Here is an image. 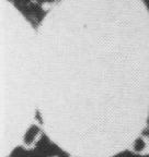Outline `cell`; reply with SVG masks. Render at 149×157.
Wrapping results in <instances>:
<instances>
[{
    "label": "cell",
    "mask_w": 149,
    "mask_h": 157,
    "mask_svg": "<svg viewBox=\"0 0 149 157\" xmlns=\"http://www.w3.org/2000/svg\"><path fill=\"white\" fill-rule=\"evenodd\" d=\"M41 133V128L36 124H32L29 129H27L26 133L24 134V144L25 145H31L35 141V139L37 137V135Z\"/></svg>",
    "instance_id": "1"
},
{
    "label": "cell",
    "mask_w": 149,
    "mask_h": 157,
    "mask_svg": "<svg viewBox=\"0 0 149 157\" xmlns=\"http://www.w3.org/2000/svg\"><path fill=\"white\" fill-rule=\"evenodd\" d=\"M62 152V150L57 144L50 142V144H48V146L42 152V154L44 155L45 157H57Z\"/></svg>",
    "instance_id": "2"
},
{
    "label": "cell",
    "mask_w": 149,
    "mask_h": 157,
    "mask_svg": "<svg viewBox=\"0 0 149 157\" xmlns=\"http://www.w3.org/2000/svg\"><path fill=\"white\" fill-rule=\"evenodd\" d=\"M133 148H134L135 153H142L143 151L146 148V142H145L144 137L139 136L135 140L134 144H133Z\"/></svg>",
    "instance_id": "3"
},
{
    "label": "cell",
    "mask_w": 149,
    "mask_h": 157,
    "mask_svg": "<svg viewBox=\"0 0 149 157\" xmlns=\"http://www.w3.org/2000/svg\"><path fill=\"white\" fill-rule=\"evenodd\" d=\"M9 157H29V150L23 146H17Z\"/></svg>",
    "instance_id": "4"
},
{
    "label": "cell",
    "mask_w": 149,
    "mask_h": 157,
    "mask_svg": "<svg viewBox=\"0 0 149 157\" xmlns=\"http://www.w3.org/2000/svg\"><path fill=\"white\" fill-rule=\"evenodd\" d=\"M133 155H134V153L131 152V151H123L119 154L113 155L112 157H133Z\"/></svg>",
    "instance_id": "5"
},
{
    "label": "cell",
    "mask_w": 149,
    "mask_h": 157,
    "mask_svg": "<svg viewBox=\"0 0 149 157\" xmlns=\"http://www.w3.org/2000/svg\"><path fill=\"white\" fill-rule=\"evenodd\" d=\"M29 157H45L42 153H40L38 151L34 150H29Z\"/></svg>",
    "instance_id": "6"
},
{
    "label": "cell",
    "mask_w": 149,
    "mask_h": 157,
    "mask_svg": "<svg viewBox=\"0 0 149 157\" xmlns=\"http://www.w3.org/2000/svg\"><path fill=\"white\" fill-rule=\"evenodd\" d=\"M35 119H36V121H38L40 124H43V119H42V117H41V113L38 110H36V113H35Z\"/></svg>",
    "instance_id": "7"
},
{
    "label": "cell",
    "mask_w": 149,
    "mask_h": 157,
    "mask_svg": "<svg viewBox=\"0 0 149 157\" xmlns=\"http://www.w3.org/2000/svg\"><path fill=\"white\" fill-rule=\"evenodd\" d=\"M142 135L144 137H149V124L147 125V128H145L142 132Z\"/></svg>",
    "instance_id": "8"
},
{
    "label": "cell",
    "mask_w": 149,
    "mask_h": 157,
    "mask_svg": "<svg viewBox=\"0 0 149 157\" xmlns=\"http://www.w3.org/2000/svg\"><path fill=\"white\" fill-rule=\"evenodd\" d=\"M57 157H70V155L69 154H68V153L67 152H65V151H62V153H60V154L59 155H58V156Z\"/></svg>",
    "instance_id": "9"
},
{
    "label": "cell",
    "mask_w": 149,
    "mask_h": 157,
    "mask_svg": "<svg viewBox=\"0 0 149 157\" xmlns=\"http://www.w3.org/2000/svg\"><path fill=\"white\" fill-rule=\"evenodd\" d=\"M143 2L145 3V6H146L147 9H148V11H149V0H143Z\"/></svg>",
    "instance_id": "10"
},
{
    "label": "cell",
    "mask_w": 149,
    "mask_h": 157,
    "mask_svg": "<svg viewBox=\"0 0 149 157\" xmlns=\"http://www.w3.org/2000/svg\"><path fill=\"white\" fill-rule=\"evenodd\" d=\"M55 1H57V0H45L46 3H53V2H55Z\"/></svg>",
    "instance_id": "11"
},
{
    "label": "cell",
    "mask_w": 149,
    "mask_h": 157,
    "mask_svg": "<svg viewBox=\"0 0 149 157\" xmlns=\"http://www.w3.org/2000/svg\"><path fill=\"white\" fill-rule=\"evenodd\" d=\"M143 157H149V154H146V155H143Z\"/></svg>",
    "instance_id": "12"
},
{
    "label": "cell",
    "mask_w": 149,
    "mask_h": 157,
    "mask_svg": "<svg viewBox=\"0 0 149 157\" xmlns=\"http://www.w3.org/2000/svg\"><path fill=\"white\" fill-rule=\"evenodd\" d=\"M147 122H148V124H149V117H148V119H147Z\"/></svg>",
    "instance_id": "13"
},
{
    "label": "cell",
    "mask_w": 149,
    "mask_h": 157,
    "mask_svg": "<svg viewBox=\"0 0 149 157\" xmlns=\"http://www.w3.org/2000/svg\"><path fill=\"white\" fill-rule=\"evenodd\" d=\"M8 1H10V2H12V1H13V0H8Z\"/></svg>",
    "instance_id": "14"
}]
</instances>
